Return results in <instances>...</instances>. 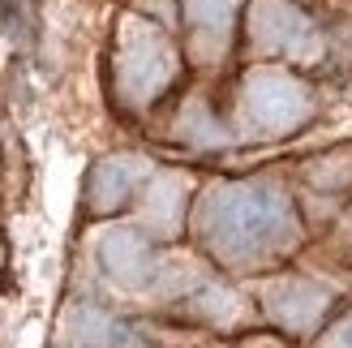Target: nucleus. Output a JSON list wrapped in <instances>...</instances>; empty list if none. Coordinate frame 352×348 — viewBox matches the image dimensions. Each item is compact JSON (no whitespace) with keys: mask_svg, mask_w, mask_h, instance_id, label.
<instances>
[{"mask_svg":"<svg viewBox=\"0 0 352 348\" xmlns=\"http://www.w3.org/2000/svg\"><path fill=\"white\" fill-rule=\"evenodd\" d=\"M99 263H103V271H108L112 284L129 288V292L151 288L155 280H160V271H164L160 258H155V250H151V241L138 228H112V232H103Z\"/></svg>","mask_w":352,"mask_h":348,"instance_id":"6","label":"nucleus"},{"mask_svg":"<svg viewBox=\"0 0 352 348\" xmlns=\"http://www.w3.org/2000/svg\"><path fill=\"white\" fill-rule=\"evenodd\" d=\"M241 0H185V17L193 26H198L202 34H210V39L223 43L228 26H232V13H236Z\"/></svg>","mask_w":352,"mask_h":348,"instance_id":"9","label":"nucleus"},{"mask_svg":"<svg viewBox=\"0 0 352 348\" xmlns=\"http://www.w3.org/2000/svg\"><path fill=\"white\" fill-rule=\"evenodd\" d=\"M78 323V340H86V344H108L112 336H120V327L112 323V318H103V314H95V309H82V314L74 318Z\"/></svg>","mask_w":352,"mask_h":348,"instance_id":"10","label":"nucleus"},{"mask_svg":"<svg viewBox=\"0 0 352 348\" xmlns=\"http://www.w3.org/2000/svg\"><path fill=\"white\" fill-rule=\"evenodd\" d=\"M314 112V95L305 82H296L284 69H254L241 86V120L250 133L275 138L296 125H305Z\"/></svg>","mask_w":352,"mask_h":348,"instance_id":"3","label":"nucleus"},{"mask_svg":"<svg viewBox=\"0 0 352 348\" xmlns=\"http://www.w3.org/2000/svg\"><path fill=\"white\" fill-rule=\"evenodd\" d=\"M198 232L223 263L250 267L296 246L301 224L288 194L271 181H219L198 202Z\"/></svg>","mask_w":352,"mask_h":348,"instance_id":"1","label":"nucleus"},{"mask_svg":"<svg viewBox=\"0 0 352 348\" xmlns=\"http://www.w3.org/2000/svg\"><path fill=\"white\" fill-rule=\"evenodd\" d=\"M262 305L288 331H314L331 305V292L322 284L305 280V275H279V280L262 284Z\"/></svg>","mask_w":352,"mask_h":348,"instance_id":"5","label":"nucleus"},{"mask_svg":"<svg viewBox=\"0 0 352 348\" xmlns=\"http://www.w3.org/2000/svg\"><path fill=\"white\" fill-rule=\"evenodd\" d=\"M322 348H352V314L340 318V323L322 336Z\"/></svg>","mask_w":352,"mask_h":348,"instance_id":"11","label":"nucleus"},{"mask_svg":"<svg viewBox=\"0 0 352 348\" xmlns=\"http://www.w3.org/2000/svg\"><path fill=\"white\" fill-rule=\"evenodd\" d=\"M185 211V198H181V181L176 177H160L151 185V198H146V224L155 232H176Z\"/></svg>","mask_w":352,"mask_h":348,"instance_id":"8","label":"nucleus"},{"mask_svg":"<svg viewBox=\"0 0 352 348\" xmlns=\"http://www.w3.org/2000/svg\"><path fill=\"white\" fill-rule=\"evenodd\" d=\"M176 78V52L160 30L142 17L120 22V47H116V86L129 103H151L164 86Z\"/></svg>","mask_w":352,"mask_h":348,"instance_id":"2","label":"nucleus"},{"mask_svg":"<svg viewBox=\"0 0 352 348\" xmlns=\"http://www.w3.org/2000/svg\"><path fill=\"white\" fill-rule=\"evenodd\" d=\"M250 39H254L258 52H271V56L314 61L322 52L318 26L309 22V13H301L296 5H288V0H254Z\"/></svg>","mask_w":352,"mask_h":348,"instance_id":"4","label":"nucleus"},{"mask_svg":"<svg viewBox=\"0 0 352 348\" xmlns=\"http://www.w3.org/2000/svg\"><path fill=\"white\" fill-rule=\"evenodd\" d=\"M151 172V164L142 155H112L91 172V185H86V198H91V211H116L125 202L138 181Z\"/></svg>","mask_w":352,"mask_h":348,"instance_id":"7","label":"nucleus"}]
</instances>
